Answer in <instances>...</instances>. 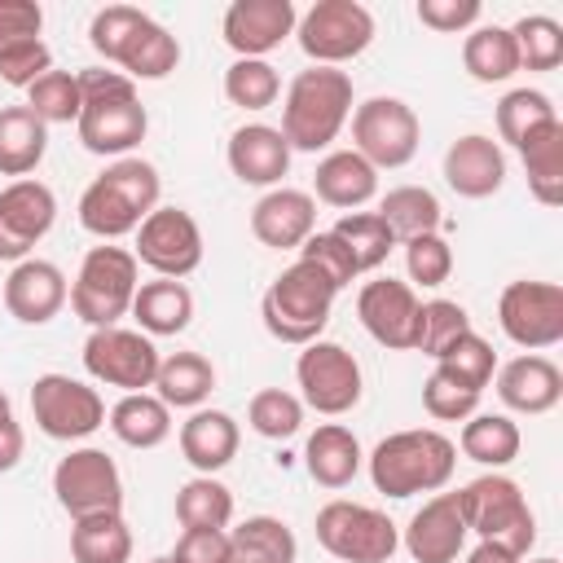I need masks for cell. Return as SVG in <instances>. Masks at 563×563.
<instances>
[{
	"label": "cell",
	"instance_id": "cell-1",
	"mask_svg": "<svg viewBox=\"0 0 563 563\" xmlns=\"http://www.w3.org/2000/svg\"><path fill=\"white\" fill-rule=\"evenodd\" d=\"M79 97H84V106H79L75 128H79L84 150L128 158L150 128V114L136 97V84L123 70L92 66V70H79Z\"/></svg>",
	"mask_w": 563,
	"mask_h": 563
},
{
	"label": "cell",
	"instance_id": "cell-2",
	"mask_svg": "<svg viewBox=\"0 0 563 563\" xmlns=\"http://www.w3.org/2000/svg\"><path fill=\"white\" fill-rule=\"evenodd\" d=\"M158 194H163V180H158V167L128 154V158H114L79 198V224L101 238V242H114V238H128L141 229V220L158 207Z\"/></svg>",
	"mask_w": 563,
	"mask_h": 563
},
{
	"label": "cell",
	"instance_id": "cell-3",
	"mask_svg": "<svg viewBox=\"0 0 563 563\" xmlns=\"http://www.w3.org/2000/svg\"><path fill=\"white\" fill-rule=\"evenodd\" d=\"M352 119V75L339 66H308L290 79L282 101V136L290 150H325Z\"/></svg>",
	"mask_w": 563,
	"mask_h": 563
},
{
	"label": "cell",
	"instance_id": "cell-4",
	"mask_svg": "<svg viewBox=\"0 0 563 563\" xmlns=\"http://www.w3.org/2000/svg\"><path fill=\"white\" fill-rule=\"evenodd\" d=\"M457 444L431 427L391 431L369 453V479L387 497H413V493H440L453 479Z\"/></svg>",
	"mask_w": 563,
	"mask_h": 563
},
{
	"label": "cell",
	"instance_id": "cell-5",
	"mask_svg": "<svg viewBox=\"0 0 563 563\" xmlns=\"http://www.w3.org/2000/svg\"><path fill=\"white\" fill-rule=\"evenodd\" d=\"M88 40L106 62L123 66L128 79H167L180 62L176 35L163 22H154L150 13L132 9V4L97 9L92 26H88Z\"/></svg>",
	"mask_w": 563,
	"mask_h": 563
},
{
	"label": "cell",
	"instance_id": "cell-6",
	"mask_svg": "<svg viewBox=\"0 0 563 563\" xmlns=\"http://www.w3.org/2000/svg\"><path fill=\"white\" fill-rule=\"evenodd\" d=\"M334 295L339 290L330 286L325 273H317L308 260H295L264 290L260 317H264V325H268L273 339L295 343V347H308V343L321 339V330L330 321V308H334Z\"/></svg>",
	"mask_w": 563,
	"mask_h": 563
},
{
	"label": "cell",
	"instance_id": "cell-7",
	"mask_svg": "<svg viewBox=\"0 0 563 563\" xmlns=\"http://www.w3.org/2000/svg\"><path fill=\"white\" fill-rule=\"evenodd\" d=\"M457 506H462V519H466V532H475L479 541H493L519 559H528L532 541H537V519L528 510V497L523 488L510 479V475H479L471 479L462 493H457Z\"/></svg>",
	"mask_w": 563,
	"mask_h": 563
},
{
	"label": "cell",
	"instance_id": "cell-8",
	"mask_svg": "<svg viewBox=\"0 0 563 563\" xmlns=\"http://www.w3.org/2000/svg\"><path fill=\"white\" fill-rule=\"evenodd\" d=\"M136 255L128 246H92L70 282V308L84 325L92 330H106L114 325L119 317L132 312V299H136Z\"/></svg>",
	"mask_w": 563,
	"mask_h": 563
},
{
	"label": "cell",
	"instance_id": "cell-9",
	"mask_svg": "<svg viewBox=\"0 0 563 563\" xmlns=\"http://www.w3.org/2000/svg\"><path fill=\"white\" fill-rule=\"evenodd\" d=\"M317 541L325 554L343 559V563H387L396 550H400V532L396 523L374 510V506H361V501H347V497H334L317 510Z\"/></svg>",
	"mask_w": 563,
	"mask_h": 563
},
{
	"label": "cell",
	"instance_id": "cell-10",
	"mask_svg": "<svg viewBox=\"0 0 563 563\" xmlns=\"http://www.w3.org/2000/svg\"><path fill=\"white\" fill-rule=\"evenodd\" d=\"M295 35L312 66H343L369 48L374 13L361 0H317L295 22Z\"/></svg>",
	"mask_w": 563,
	"mask_h": 563
},
{
	"label": "cell",
	"instance_id": "cell-11",
	"mask_svg": "<svg viewBox=\"0 0 563 563\" xmlns=\"http://www.w3.org/2000/svg\"><path fill=\"white\" fill-rule=\"evenodd\" d=\"M418 141H422V123L413 106H405L400 97H369L352 110V150L374 172L405 167L418 154Z\"/></svg>",
	"mask_w": 563,
	"mask_h": 563
},
{
	"label": "cell",
	"instance_id": "cell-12",
	"mask_svg": "<svg viewBox=\"0 0 563 563\" xmlns=\"http://www.w3.org/2000/svg\"><path fill=\"white\" fill-rule=\"evenodd\" d=\"M53 493L57 506L70 519H88V515H110L123 510V475L114 466V457L106 449H70L57 471H53Z\"/></svg>",
	"mask_w": 563,
	"mask_h": 563
},
{
	"label": "cell",
	"instance_id": "cell-13",
	"mask_svg": "<svg viewBox=\"0 0 563 563\" xmlns=\"http://www.w3.org/2000/svg\"><path fill=\"white\" fill-rule=\"evenodd\" d=\"M295 378L303 387V405L325 413V418L352 413L361 405V391H365L356 356L343 343H330V339H317V343H308L299 352Z\"/></svg>",
	"mask_w": 563,
	"mask_h": 563
},
{
	"label": "cell",
	"instance_id": "cell-14",
	"mask_svg": "<svg viewBox=\"0 0 563 563\" xmlns=\"http://www.w3.org/2000/svg\"><path fill=\"white\" fill-rule=\"evenodd\" d=\"M31 413L48 440H84L106 422V400L97 387L70 374H40L31 383Z\"/></svg>",
	"mask_w": 563,
	"mask_h": 563
},
{
	"label": "cell",
	"instance_id": "cell-15",
	"mask_svg": "<svg viewBox=\"0 0 563 563\" xmlns=\"http://www.w3.org/2000/svg\"><path fill=\"white\" fill-rule=\"evenodd\" d=\"M497 321L510 343L541 352L563 343V286L559 282H510L497 299Z\"/></svg>",
	"mask_w": 563,
	"mask_h": 563
},
{
	"label": "cell",
	"instance_id": "cell-16",
	"mask_svg": "<svg viewBox=\"0 0 563 563\" xmlns=\"http://www.w3.org/2000/svg\"><path fill=\"white\" fill-rule=\"evenodd\" d=\"M158 361L163 356H158L154 339L141 330H123V325L92 330L84 343V369L106 387H123V396L154 387Z\"/></svg>",
	"mask_w": 563,
	"mask_h": 563
},
{
	"label": "cell",
	"instance_id": "cell-17",
	"mask_svg": "<svg viewBox=\"0 0 563 563\" xmlns=\"http://www.w3.org/2000/svg\"><path fill=\"white\" fill-rule=\"evenodd\" d=\"M136 264L154 268L158 277H189L202 264V229L185 207H154L136 229Z\"/></svg>",
	"mask_w": 563,
	"mask_h": 563
},
{
	"label": "cell",
	"instance_id": "cell-18",
	"mask_svg": "<svg viewBox=\"0 0 563 563\" xmlns=\"http://www.w3.org/2000/svg\"><path fill=\"white\" fill-rule=\"evenodd\" d=\"M57 198L44 180H9L0 189V260L22 264L31 260V246L53 229Z\"/></svg>",
	"mask_w": 563,
	"mask_h": 563
},
{
	"label": "cell",
	"instance_id": "cell-19",
	"mask_svg": "<svg viewBox=\"0 0 563 563\" xmlns=\"http://www.w3.org/2000/svg\"><path fill=\"white\" fill-rule=\"evenodd\" d=\"M418 295L409 282L396 277H374L361 286L356 295V317L365 325V334L391 352H409L413 334H418Z\"/></svg>",
	"mask_w": 563,
	"mask_h": 563
},
{
	"label": "cell",
	"instance_id": "cell-20",
	"mask_svg": "<svg viewBox=\"0 0 563 563\" xmlns=\"http://www.w3.org/2000/svg\"><path fill=\"white\" fill-rule=\"evenodd\" d=\"M295 22H299V9L290 0H233L224 9L220 31L238 57H264L286 35H295Z\"/></svg>",
	"mask_w": 563,
	"mask_h": 563
},
{
	"label": "cell",
	"instance_id": "cell-21",
	"mask_svg": "<svg viewBox=\"0 0 563 563\" xmlns=\"http://www.w3.org/2000/svg\"><path fill=\"white\" fill-rule=\"evenodd\" d=\"M70 299V286H66V273L48 260H22L9 268L4 277V308L13 321L22 325H44L53 321Z\"/></svg>",
	"mask_w": 563,
	"mask_h": 563
},
{
	"label": "cell",
	"instance_id": "cell-22",
	"mask_svg": "<svg viewBox=\"0 0 563 563\" xmlns=\"http://www.w3.org/2000/svg\"><path fill=\"white\" fill-rule=\"evenodd\" d=\"M466 519L457 506V493H435L431 501H422V510H413L400 545L409 550L413 563H453L466 545Z\"/></svg>",
	"mask_w": 563,
	"mask_h": 563
},
{
	"label": "cell",
	"instance_id": "cell-23",
	"mask_svg": "<svg viewBox=\"0 0 563 563\" xmlns=\"http://www.w3.org/2000/svg\"><path fill=\"white\" fill-rule=\"evenodd\" d=\"M251 233L273 251H299L317 233V198L308 189H268L251 207Z\"/></svg>",
	"mask_w": 563,
	"mask_h": 563
},
{
	"label": "cell",
	"instance_id": "cell-24",
	"mask_svg": "<svg viewBox=\"0 0 563 563\" xmlns=\"http://www.w3.org/2000/svg\"><path fill=\"white\" fill-rule=\"evenodd\" d=\"M497 396L515 413H550L563 396V369L541 352H523L497 369Z\"/></svg>",
	"mask_w": 563,
	"mask_h": 563
},
{
	"label": "cell",
	"instance_id": "cell-25",
	"mask_svg": "<svg viewBox=\"0 0 563 563\" xmlns=\"http://www.w3.org/2000/svg\"><path fill=\"white\" fill-rule=\"evenodd\" d=\"M444 180L453 194L462 198H493L506 180V154L493 136H457L449 150H444Z\"/></svg>",
	"mask_w": 563,
	"mask_h": 563
},
{
	"label": "cell",
	"instance_id": "cell-26",
	"mask_svg": "<svg viewBox=\"0 0 563 563\" xmlns=\"http://www.w3.org/2000/svg\"><path fill=\"white\" fill-rule=\"evenodd\" d=\"M229 172L242 180V185H277L286 172H290V145L277 128L268 123H242L233 136H229Z\"/></svg>",
	"mask_w": 563,
	"mask_h": 563
},
{
	"label": "cell",
	"instance_id": "cell-27",
	"mask_svg": "<svg viewBox=\"0 0 563 563\" xmlns=\"http://www.w3.org/2000/svg\"><path fill=\"white\" fill-rule=\"evenodd\" d=\"M242 431L224 409H194L180 422V453L198 475H216L238 457Z\"/></svg>",
	"mask_w": 563,
	"mask_h": 563
},
{
	"label": "cell",
	"instance_id": "cell-28",
	"mask_svg": "<svg viewBox=\"0 0 563 563\" xmlns=\"http://www.w3.org/2000/svg\"><path fill=\"white\" fill-rule=\"evenodd\" d=\"M312 189L325 207L356 211L378 194V172L356 150H330L312 172Z\"/></svg>",
	"mask_w": 563,
	"mask_h": 563
},
{
	"label": "cell",
	"instance_id": "cell-29",
	"mask_svg": "<svg viewBox=\"0 0 563 563\" xmlns=\"http://www.w3.org/2000/svg\"><path fill=\"white\" fill-rule=\"evenodd\" d=\"M361 440L343 422H321L303 444V466L321 488H347L361 471Z\"/></svg>",
	"mask_w": 563,
	"mask_h": 563
},
{
	"label": "cell",
	"instance_id": "cell-30",
	"mask_svg": "<svg viewBox=\"0 0 563 563\" xmlns=\"http://www.w3.org/2000/svg\"><path fill=\"white\" fill-rule=\"evenodd\" d=\"M48 150V123L31 106H0V176L26 180Z\"/></svg>",
	"mask_w": 563,
	"mask_h": 563
},
{
	"label": "cell",
	"instance_id": "cell-31",
	"mask_svg": "<svg viewBox=\"0 0 563 563\" xmlns=\"http://www.w3.org/2000/svg\"><path fill=\"white\" fill-rule=\"evenodd\" d=\"M132 317L141 325V334H180L194 317V295L185 282H172V277H154V282H141L136 286V299H132Z\"/></svg>",
	"mask_w": 563,
	"mask_h": 563
},
{
	"label": "cell",
	"instance_id": "cell-32",
	"mask_svg": "<svg viewBox=\"0 0 563 563\" xmlns=\"http://www.w3.org/2000/svg\"><path fill=\"white\" fill-rule=\"evenodd\" d=\"M216 387V365L202 352H172L158 361L154 396L167 409H202V400Z\"/></svg>",
	"mask_w": 563,
	"mask_h": 563
},
{
	"label": "cell",
	"instance_id": "cell-33",
	"mask_svg": "<svg viewBox=\"0 0 563 563\" xmlns=\"http://www.w3.org/2000/svg\"><path fill=\"white\" fill-rule=\"evenodd\" d=\"M519 158H523L532 198L541 207H559L563 202V119H554L541 132H532L519 145Z\"/></svg>",
	"mask_w": 563,
	"mask_h": 563
},
{
	"label": "cell",
	"instance_id": "cell-34",
	"mask_svg": "<svg viewBox=\"0 0 563 563\" xmlns=\"http://www.w3.org/2000/svg\"><path fill=\"white\" fill-rule=\"evenodd\" d=\"M110 431L128 449H158L172 435V409L154 391H128L110 409Z\"/></svg>",
	"mask_w": 563,
	"mask_h": 563
},
{
	"label": "cell",
	"instance_id": "cell-35",
	"mask_svg": "<svg viewBox=\"0 0 563 563\" xmlns=\"http://www.w3.org/2000/svg\"><path fill=\"white\" fill-rule=\"evenodd\" d=\"M295 554H299L295 532L277 515H251L229 532L224 563H295Z\"/></svg>",
	"mask_w": 563,
	"mask_h": 563
},
{
	"label": "cell",
	"instance_id": "cell-36",
	"mask_svg": "<svg viewBox=\"0 0 563 563\" xmlns=\"http://www.w3.org/2000/svg\"><path fill=\"white\" fill-rule=\"evenodd\" d=\"M70 559L75 563H128L132 559V528L123 510L75 519L70 528Z\"/></svg>",
	"mask_w": 563,
	"mask_h": 563
},
{
	"label": "cell",
	"instance_id": "cell-37",
	"mask_svg": "<svg viewBox=\"0 0 563 563\" xmlns=\"http://www.w3.org/2000/svg\"><path fill=\"white\" fill-rule=\"evenodd\" d=\"M378 216H383V224L391 229L396 242H409V238H422V233H440V220H444L440 198L431 189H422V185L387 189L383 202H378Z\"/></svg>",
	"mask_w": 563,
	"mask_h": 563
},
{
	"label": "cell",
	"instance_id": "cell-38",
	"mask_svg": "<svg viewBox=\"0 0 563 563\" xmlns=\"http://www.w3.org/2000/svg\"><path fill=\"white\" fill-rule=\"evenodd\" d=\"M457 444H462V453H466L471 462L501 471V466H510V462L519 457L523 435H519V427H515L506 413H471V418L462 422Z\"/></svg>",
	"mask_w": 563,
	"mask_h": 563
},
{
	"label": "cell",
	"instance_id": "cell-39",
	"mask_svg": "<svg viewBox=\"0 0 563 563\" xmlns=\"http://www.w3.org/2000/svg\"><path fill=\"white\" fill-rule=\"evenodd\" d=\"M462 66L471 79L479 84H506L519 70V53H515V35L510 26H475L462 44Z\"/></svg>",
	"mask_w": 563,
	"mask_h": 563
},
{
	"label": "cell",
	"instance_id": "cell-40",
	"mask_svg": "<svg viewBox=\"0 0 563 563\" xmlns=\"http://www.w3.org/2000/svg\"><path fill=\"white\" fill-rule=\"evenodd\" d=\"M176 519L180 528H229L233 493L216 475H194L176 488Z\"/></svg>",
	"mask_w": 563,
	"mask_h": 563
},
{
	"label": "cell",
	"instance_id": "cell-41",
	"mask_svg": "<svg viewBox=\"0 0 563 563\" xmlns=\"http://www.w3.org/2000/svg\"><path fill=\"white\" fill-rule=\"evenodd\" d=\"M559 110L554 101L541 92V88H510L501 101H497V132L506 145H523L532 132H541L545 123H554Z\"/></svg>",
	"mask_w": 563,
	"mask_h": 563
},
{
	"label": "cell",
	"instance_id": "cell-42",
	"mask_svg": "<svg viewBox=\"0 0 563 563\" xmlns=\"http://www.w3.org/2000/svg\"><path fill=\"white\" fill-rule=\"evenodd\" d=\"M330 233L352 251L356 273L378 268V264L391 255V246H396V238H391V229L383 224V216H378V211H347Z\"/></svg>",
	"mask_w": 563,
	"mask_h": 563
},
{
	"label": "cell",
	"instance_id": "cell-43",
	"mask_svg": "<svg viewBox=\"0 0 563 563\" xmlns=\"http://www.w3.org/2000/svg\"><path fill=\"white\" fill-rule=\"evenodd\" d=\"M435 369L449 374L453 383L471 387V391H484V387L493 383V374H497V352H493L488 339H479L475 330H466L457 343H449V347L435 356Z\"/></svg>",
	"mask_w": 563,
	"mask_h": 563
},
{
	"label": "cell",
	"instance_id": "cell-44",
	"mask_svg": "<svg viewBox=\"0 0 563 563\" xmlns=\"http://www.w3.org/2000/svg\"><path fill=\"white\" fill-rule=\"evenodd\" d=\"M277 92H282V75L264 57H238L224 70V97L242 110H268L277 101Z\"/></svg>",
	"mask_w": 563,
	"mask_h": 563
},
{
	"label": "cell",
	"instance_id": "cell-45",
	"mask_svg": "<svg viewBox=\"0 0 563 563\" xmlns=\"http://www.w3.org/2000/svg\"><path fill=\"white\" fill-rule=\"evenodd\" d=\"M471 330V317L457 299H427L418 308V334H413V352L422 356H440L449 343H457L462 334Z\"/></svg>",
	"mask_w": 563,
	"mask_h": 563
},
{
	"label": "cell",
	"instance_id": "cell-46",
	"mask_svg": "<svg viewBox=\"0 0 563 563\" xmlns=\"http://www.w3.org/2000/svg\"><path fill=\"white\" fill-rule=\"evenodd\" d=\"M246 422H251V431L264 435V440H290V435L303 427V400H299L295 391L264 387V391L251 396Z\"/></svg>",
	"mask_w": 563,
	"mask_h": 563
},
{
	"label": "cell",
	"instance_id": "cell-47",
	"mask_svg": "<svg viewBox=\"0 0 563 563\" xmlns=\"http://www.w3.org/2000/svg\"><path fill=\"white\" fill-rule=\"evenodd\" d=\"M515 35V53H519V66L528 70H554L563 62V26L545 13H528L510 26Z\"/></svg>",
	"mask_w": 563,
	"mask_h": 563
},
{
	"label": "cell",
	"instance_id": "cell-48",
	"mask_svg": "<svg viewBox=\"0 0 563 563\" xmlns=\"http://www.w3.org/2000/svg\"><path fill=\"white\" fill-rule=\"evenodd\" d=\"M26 106L35 110L40 123H75V119H79V106H84V97H79V75H70V70H48V75H40V79L26 88Z\"/></svg>",
	"mask_w": 563,
	"mask_h": 563
},
{
	"label": "cell",
	"instance_id": "cell-49",
	"mask_svg": "<svg viewBox=\"0 0 563 563\" xmlns=\"http://www.w3.org/2000/svg\"><path fill=\"white\" fill-rule=\"evenodd\" d=\"M405 268H409V282H418V286H444L453 273V246L440 233L409 238L405 242Z\"/></svg>",
	"mask_w": 563,
	"mask_h": 563
},
{
	"label": "cell",
	"instance_id": "cell-50",
	"mask_svg": "<svg viewBox=\"0 0 563 563\" xmlns=\"http://www.w3.org/2000/svg\"><path fill=\"white\" fill-rule=\"evenodd\" d=\"M422 409L435 418V422H466L475 409H479V391L453 383L449 374L431 369V378L422 383Z\"/></svg>",
	"mask_w": 563,
	"mask_h": 563
},
{
	"label": "cell",
	"instance_id": "cell-51",
	"mask_svg": "<svg viewBox=\"0 0 563 563\" xmlns=\"http://www.w3.org/2000/svg\"><path fill=\"white\" fill-rule=\"evenodd\" d=\"M48 70H53V53L44 40H18V44L0 48V79L9 88H31Z\"/></svg>",
	"mask_w": 563,
	"mask_h": 563
},
{
	"label": "cell",
	"instance_id": "cell-52",
	"mask_svg": "<svg viewBox=\"0 0 563 563\" xmlns=\"http://www.w3.org/2000/svg\"><path fill=\"white\" fill-rule=\"evenodd\" d=\"M299 260H308L317 273H325L334 290H343V286L356 277V260H352V251H347L330 229H325V233H312V238L299 246Z\"/></svg>",
	"mask_w": 563,
	"mask_h": 563
},
{
	"label": "cell",
	"instance_id": "cell-53",
	"mask_svg": "<svg viewBox=\"0 0 563 563\" xmlns=\"http://www.w3.org/2000/svg\"><path fill=\"white\" fill-rule=\"evenodd\" d=\"M479 0H418V22L440 31V35H457L466 26L479 22Z\"/></svg>",
	"mask_w": 563,
	"mask_h": 563
},
{
	"label": "cell",
	"instance_id": "cell-54",
	"mask_svg": "<svg viewBox=\"0 0 563 563\" xmlns=\"http://www.w3.org/2000/svg\"><path fill=\"white\" fill-rule=\"evenodd\" d=\"M229 559V532L224 528H185L172 563H224Z\"/></svg>",
	"mask_w": 563,
	"mask_h": 563
},
{
	"label": "cell",
	"instance_id": "cell-55",
	"mask_svg": "<svg viewBox=\"0 0 563 563\" xmlns=\"http://www.w3.org/2000/svg\"><path fill=\"white\" fill-rule=\"evenodd\" d=\"M44 9L35 0H0V48L18 40H40Z\"/></svg>",
	"mask_w": 563,
	"mask_h": 563
},
{
	"label": "cell",
	"instance_id": "cell-56",
	"mask_svg": "<svg viewBox=\"0 0 563 563\" xmlns=\"http://www.w3.org/2000/svg\"><path fill=\"white\" fill-rule=\"evenodd\" d=\"M22 449H26L22 427H18L13 418H4V422H0V475H4V471H13V466L22 462Z\"/></svg>",
	"mask_w": 563,
	"mask_h": 563
},
{
	"label": "cell",
	"instance_id": "cell-57",
	"mask_svg": "<svg viewBox=\"0 0 563 563\" xmlns=\"http://www.w3.org/2000/svg\"><path fill=\"white\" fill-rule=\"evenodd\" d=\"M466 563H523V559L510 554V550H501V545H493V541H479V545L466 554Z\"/></svg>",
	"mask_w": 563,
	"mask_h": 563
},
{
	"label": "cell",
	"instance_id": "cell-58",
	"mask_svg": "<svg viewBox=\"0 0 563 563\" xmlns=\"http://www.w3.org/2000/svg\"><path fill=\"white\" fill-rule=\"evenodd\" d=\"M4 418H13V405H9V396L0 391V422H4Z\"/></svg>",
	"mask_w": 563,
	"mask_h": 563
},
{
	"label": "cell",
	"instance_id": "cell-59",
	"mask_svg": "<svg viewBox=\"0 0 563 563\" xmlns=\"http://www.w3.org/2000/svg\"><path fill=\"white\" fill-rule=\"evenodd\" d=\"M150 563H172V554H163V559H150Z\"/></svg>",
	"mask_w": 563,
	"mask_h": 563
},
{
	"label": "cell",
	"instance_id": "cell-60",
	"mask_svg": "<svg viewBox=\"0 0 563 563\" xmlns=\"http://www.w3.org/2000/svg\"><path fill=\"white\" fill-rule=\"evenodd\" d=\"M528 563H559V559H528Z\"/></svg>",
	"mask_w": 563,
	"mask_h": 563
}]
</instances>
